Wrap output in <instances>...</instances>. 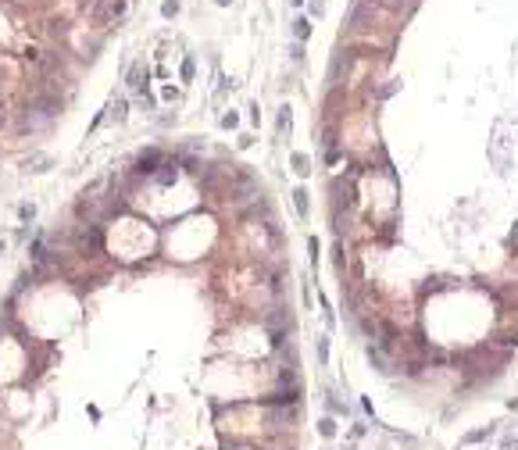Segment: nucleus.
<instances>
[{
  "mask_svg": "<svg viewBox=\"0 0 518 450\" xmlns=\"http://www.w3.org/2000/svg\"><path fill=\"white\" fill-rule=\"evenodd\" d=\"M332 432H336V425H332L329 418H325V422H322V436H332Z\"/></svg>",
  "mask_w": 518,
  "mask_h": 450,
  "instance_id": "4",
  "label": "nucleus"
},
{
  "mask_svg": "<svg viewBox=\"0 0 518 450\" xmlns=\"http://www.w3.org/2000/svg\"><path fill=\"white\" fill-rule=\"evenodd\" d=\"M293 200H297V211H300V215H308V193L297 189V193H293Z\"/></svg>",
  "mask_w": 518,
  "mask_h": 450,
  "instance_id": "2",
  "label": "nucleus"
},
{
  "mask_svg": "<svg viewBox=\"0 0 518 450\" xmlns=\"http://www.w3.org/2000/svg\"><path fill=\"white\" fill-rule=\"evenodd\" d=\"M158 164H161V150H147V154L140 157V172H143V175H150V172L158 168Z\"/></svg>",
  "mask_w": 518,
  "mask_h": 450,
  "instance_id": "1",
  "label": "nucleus"
},
{
  "mask_svg": "<svg viewBox=\"0 0 518 450\" xmlns=\"http://www.w3.org/2000/svg\"><path fill=\"white\" fill-rule=\"evenodd\" d=\"M293 164H297V172H300V175H308V172H311V168H308V157H304V154H297V157H293Z\"/></svg>",
  "mask_w": 518,
  "mask_h": 450,
  "instance_id": "3",
  "label": "nucleus"
},
{
  "mask_svg": "<svg viewBox=\"0 0 518 450\" xmlns=\"http://www.w3.org/2000/svg\"><path fill=\"white\" fill-rule=\"evenodd\" d=\"M0 125H4V108H0Z\"/></svg>",
  "mask_w": 518,
  "mask_h": 450,
  "instance_id": "5",
  "label": "nucleus"
}]
</instances>
